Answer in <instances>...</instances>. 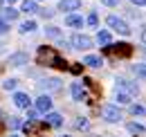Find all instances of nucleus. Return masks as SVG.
<instances>
[{
	"label": "nucleus",
	"instance_id": "obj_1",
	"mask_svg": "<svg viewBox=\"0 0 146 137\" xmlns=\"http://www.w3.org/2000/svg\"><path fill=\"white\" fill-rule=\"evenodd\" d=\"M36 59H38L40 65H54V68H61V70L68 68V63H65V61H63L52 47H40L38 54H36Z\"/></svg>",
	"mask_w": 146,
	"mask_h": 137
},
{
	"label": "nucleus",
	"instance_id": "obj_2",
	"mask_svg": "<svg viewBox=\"0 0 146 137\" xmlns=\"http://www.w3.org/2000/svg\"><path fill=\"white\" fill-rule=\"evenodd\" d=\"M106 23H108V27H112V29H115V32H119V34H124V36L130 34V27L126 25V20H121V18L108 16V18H106Z\"/></svg>",
	"mask_w": 146,
	"mask_h": 137
},
{
	"label": "nucleus",
	"instance_id": "obj_3",
	"mask_svg": "<svg viewBox=\"0 0 146 137\" xmlns=\"http://www.w3.org/2000/svg\"><path fill=\"white\" fill-rule=\"evenodd\" d=\"M106 52L112 54V56H130L133 45H128V43H117V45H112V43H110L108 47H106Z\"/></svg>",
	"mask_w": 146,
	"mask_h": 137
},
{
	"label": "nucleus",
	"instance_id": "obj_4",
	"mask_svg": "<svg viewBox=\"0 0 146 137\" xmlns=\"http://www.w3.org/2000/svg\"><path fill=\"white\" fill-rule=\"evenodd\" d=\"M101 115H104V119L108 121V124H117V121L121 119V112H119V108H115V106H104V108H101Z\"/></svg>",
	"mask_w": 146,
	"mask_h": 137
},
{
	"label": "nucleus",
	"instance_id": "obj_5",
	"mask_svg": "<svg viewBox=\"0 0 146 137\" xmlns=\"http://www.w3.org/2000/svg\"><path fill=\"white\" fill-rule=\"evenodd\" d=\"M70 43H72L74 50H88V47H92V38L86 34H74Z\"/></svg>",
	"mask_w": 146,
	"mask_h": 137
},
{
	"label": "nucleus",
	"instance_id": "obj_6",
	"mask_svg": "<svg viewBox=\"0 0 146 137\" xmlns=\"http://www.w3.org/2000/svg\"><path fill=\"white\" fill-rule=\"evenodd\" d=\"M36 110L38 112H52V99H50V94H40L36 99Z\"/></svg>",
	"mask_w": 146,
	"mask_h": 137
},
{
	"label": "nucleus",
	"instance_id": "obj_7",
	"mask_svg": "<svg viewBox=\"0 0 146 137\" xmlns=\"http://www.w3.org/2000/svg\"><path fill=\"white\" fill-rule=\"evenodd\" d=\"M117 92H126V94H130V97H133V94L137 92V86L128 83L126 79H119V81H117Z\"/></svg>",
	"mask_w": 146,
	"mask_h": 137
},
{
	"label": "nucleus",
	"instance_id": "obj_8",
	"mask_svg": "<svg viewBox=\"0 0 146 137\" xmlns=\"http://www.w3.org/2000/svg\"><path fill=\"white\" fill-rule=\"evenodd\" d=\"M70 92H72V97L76 101H83V99H86V88L81 86V83H72V86H70Z\"/></svg>",
	"mask_w": 146,
	"mask_h": 137
},
{
	"label": "nucleus",
	"instance_id": "obj_9",
	"mask_svg": "<svg viewBox=\"0 0 146 137\" xmlns=\"http://www.w3.org/2000/svg\"><path fill=\"white\" fill-rule=\"evenodd\" d=\"M58 7H61L63 11H74V9H79V7H81V0H61V2H58Z\"/></svg>",
	"mask_w": 146,
	"mask_h": 137
},
{
	"label": "nucleus",
	"instance_id": "obj_10",
	"mask_svg": "<svg viewBox=\"0 0 146 137\" xmlns=\"http://www.w3.org/2000/svg\"><path fill=\"white\" fill-rule=\"evenodd\" d=\"M14 103H16L18 108H27V110H29V97H27L25 92H16V94H14Z\"/></svg>",
	"mask_w": 146,
	"mask_h": 137
},
{
	"label": "nucleus",
	"instance_id": "obj_11",
	"mask_svg": "<svg viewBox=\"0 0 146 137\" xmlns=\"http://www.w3.org/2000/svg\"><path fill=\"white\" fill-rule=\"evenodd\" d=\"M29 59H27V54H23V52H16V54H11L9 56V63L11 65H25Z\"/></svg>",
	"mask_w": 146,
	"mask_h": 137
},
{
	"label": "nucleus",
	"instance_id": "obj_12",
	"mask_svg": "<svg viewBox=\"0 0 146 137\" xmlns=\"http://www.w3.org/2000/svg\"><path fill=\"white\" fill-rule=\"evenodd\" d=\"M40 88H43V90H58V88H61V81H58V79H43V81H40Z\"/></svg>",
	"mask_w": 146,
	"mask_h": 137
},
{
	"label": "nucleus",
	"instance_id": "obj_13",
	"mask_svg": "<svg viewBox=\"0 0 146 137\" xmlns=\"http://www.w3.org/2000/svg\"><path fill=\"white\" fill-rule=\"evenodd\" d=\"M65 25L68 27H83V18L76 16V14H70V16L65 18Z\"/></svg>",
	"mask_w": 146,
	"mask_h": 137
},
{
	"label": "nucleus",
	"instance_id": "obj_14",
	"mask_svg": "<svg viewBox=\"0 0 146 137\" xmlns=\"http://www.w3.org/2000/svg\"><path fill=\"white\" fill-rule=\"evenodd\" d=\"M23 11H25V14H36L38 11L36 0H23Z\"/></svg>",
	"mask_w": 146,
	"mask_h": 137
},
{
	"label": "nucleus",
	"instance_id": "obj_15",
	"mask_svg": "<svg viewBox=\"0 0 146 137\" xmlns=\"http://www.w3.org/2000/svg\"><path fill=\"white\" fill-rule=\"evenodd\" d=\"M45 121H47L50 126H61V124H63V117H61L58 112H47V117H45Z\"/></svg>",
	"mask_w": 146,
	"mask_h": 137
},
{
	"label": "nucleus",
	"instance_id": "obj_16",
	"mask_svg": "<svg viewBox=\"0 0 146 137\" xmlns=\"http://www.w3.org/2000/svg\"><path fill=\"white\" fill-rule=\"evenodd\" d=\"M83 63H86V65H90V68H101V63H104V61H101V56L90 54V56H86V59H83Z\"/></svg>",
	"mask_w": 146,
	"mask_h": 137
},
{
	"label": "nucleus",
	"instance_id": "obj_17",
	"mask_svg": "<svg viewBox=\"0 0 146 137\" xmlns=\"http://www.w3.org/2000/svg\"><path fill=\"white\" fill-rule=\"evenodd\" d=\"M25 133L36 137V133H40V126H38L36 121H27V124H25Z\"/></svg>",
	"mask_w": 146,
	"mask_h": 137
},
{
	"label": "nucleus",
	"instance_id": "obj_18",
	"mask_svg": "<svg viewBox=\"0 0 146 137\" xmlns=\"http://www.w3.org/2000/svg\"><path fill=\"white\" fill-rule=\"evenodd\" d=\"M97 43H99V45H106V47H108L110 43H112V38H110L108 32H99V34H97Z\"/></svg>",
	"mask_w": 146,
	"mask_h": 137
},
{
	"label": "nucleus",
	"instance_id": "obj_19",
	"mask_svg": "<svg viewBox=\"0 0 146 137\" xmlns=\"http://www.w3.org/2000/svg\"><path fill=\"white\" fill-rule=\"evenodd\" d=\"M128 130H130L135 137H142V135H144V126H142V124H128Z\"/></svg>",
	"mask_w": 146,
	"mask_h": 137
},
{
	"label": "nucleus",
	"instance_id": "obj_20",
	"mask_svg": "<svg viewBox=\"0 0 146 137\" xmlns=\"http://www.w3.org/2000/svg\"><path fill=\"white\" fill-rule=\"evenodd\" d=\"M36 27H38V25L34 23V20H27V23H23V25H20V32H23V34H29V32H34Z\"/></svg>",
	"mask_w": 146,
	"mask_h": 137
},
{
	"label": "nucleus",
	"instance_id": "obj_21",
	"mask_svg": "<svg viewBox=\"0 0 146 137\" xmlns=\"http://www.w3.org/2000/svg\"><path fill=\"white\" fill-rule=\"evenodd\" d=\"M18 18V9H14V7H7L5 9V18L2 20H16Z\"/></svg>",
	"mask_w": 146,
	"mask_h": 137
},
{
	"label": "nucleus",
	"instance_id": "obj_22",
	"mask_svg": "<svg viewBox=\"0 0 146 137\" xmlns=\"http://www.w3.org/2000/svg\"><path fill=\"white\" fill-rule=\"evenodd\" d=\"M16 86H18V81H16V79H7V81L2 83L5 90H16Z\"/></svg>",
	"mask_w": 146,
	"mask_h": 137
},
{
	"label": "nucleus",
	"instance_id": "obj_23",
	"mask_svg": "<svg viewBox=\"0 0 146 137\" xmlns=\"http://www.w3.org/2000/svg\"><path fill=\"white\" fill-rule=\"evenodd\" d=\"M130 99H133V97L126 94V92H117V101L119 103H130Z\"/></svg>",
	"mask_w": 146,
	"mask_h": 137
},
{
	"label": "nucleus",
	"instance_id": "obj_24",
	"mask_svg": "<svg viewBox=\"0 0 146 137\" xmlns=\"http://www.w3.org/2000/svg\"><path fill=\"white\" fill-rule=\"evenodd\" d=\"M130 112H133L135 117H142V115H144V106H133V108H130Z\"/></svg>",
	"mask_w": 146,
	"mask_h": 137
},
{
	"label": "nucleus",
	"instance_id": "obj_25",
	"mask_svg": "<svg viewBox=\"0 0 146 137\" xmlns=\"http://www.w3.org/2000/svg\"><path fill=\"white\" fill-rule=\"evenodd\" d=\"M97 23H99V18H97V14H90V16H88V25H92V27H97Z\"/></svg>",
	"mask_w": 146,
	"mask_h": 137
},
{
	"label": "nucleus",
	"instance_id": "obj_26",
	"mask_svg": "<svg viewBox=\"0 0 146 137\" xmlns=\"http://www.w3.org/2000/svg\"><path fill=\"white\" fill-rule=\"evenodd\" d=\"M7 29H9L7 20H2V18H0V34H7Z\"/></svg>",
	"mask_w": 146,
	"mask_h": 137
},
{
	"label": "nucleus",
	"instance_id": "obj_27",
	"mask_svg": "<svg viewBox=\"0 0 146 137\" xmlns=\"http://www.w3.org/2000/svg\"><path fill=\"white\" fill-rule=\"evenodd\" d=\"M101 2H104L106 7H117V5H119V0H101Z\"/></svg>",
	"mask_w": 146,
	"mask_h": 137
},
{
	"label": "nucleus",
	"instance_id": "obj_28",
	"mask_svg": "<svg viewBox=\"0 0 146 137\" xmlns=\"http://www.w3.org/2000/svg\"><path fill=\"white\" fill-rule=\"evenodd\" d=\"M76 128H88V119H79L76 121Z\"/></svg>",
	"mask_w": 146,
	"mask_h": 137
},
{
	"label": "nucleus",
	"instance_id": "obj_29",
	"mask_svg": "<svg viewBox=\"0 0 146 137\" xmlns=\"http://www.w3.org/2000/svg\"><path fill=\"white\" fill-rule=\"evenodd\" d=\"M47 34H50V36H58V34H61V32H58L56 27H50V29H47Z\"/></svg>",
	"mask_w": 146,
	"mask_h": 137
},
{
	"label": "nucleus",
	"instance_id": "obj_30",
	"mask_svg": "<svg viewBox=\"0 0 146 137\" xmlns=\"http://www.w3.org/2000/svg\"><path fill=\"white\" fill-rule=\"evenodd\" d=\"M9 124H11V128H20V119H11Z\"/></svg>",
	"mask_w": 146,
	"mask_h": 137
},
{
	"label": "nucleus",
	"instance_id": "obj_31",
	"mask_svg": "<svg viewBox=\"0 0 146 137\" xmlns=\"http://www.w3.org/2000/svg\"><path fill=\"white\" fill-rule=\"evenodd\" d=\"M133 5H144V0H130Z\"/></svg>",
	"mask_w": 146,
	"mask_h": 137
},
{
	"label": "nucleus",
	"instance_id": "obj_32",
	"mask_svg": "<svg viewBox=\"0 0 146 137\" xmlns=\"http://www.w3.org/2000/svg\"><path fill=\"white\" fill-rule=\"evenodd\" d=\"M7 2H9V5H14V2H16V0H7Z\"/></svg>",
	"mask_w": 146,
	"mask_h": 137
},
{
	"label": "nucleus",
	"instance_id": "obj_33",
	"mask_svg": "<svg viewBox=\"0 0 146 137\" xmlns=\"http://www.w3.org/2000/svg\"><path fill=\"white\" fill-rule=\"evenodd\" d=\"M0 135H2V124H0Z\"/></svg>",
	"mask_w": 146,
	"mask_h": 137
},
{
	"label": "nucleus",
	"instance_id": "obj_34",
	"mask_svg": "<svg viewBox=\"0 0 146 137\" xmlns=\"http://www.w3.org/2000/svg\"><path fill=\"white\" fill-rule=\"evenodd\" d=\"M61 137H70V135H61Z\"/></svg>",
	"mask_w": 146,
	"mask_h": 137
},
{
	"label": "nucleus",
	"instance_id": "obj_35",
	"mask_svg": "<svg viewBox=\"0 0 146 137\" xmlns=\"http://www.w3.org/2000/svg\"><path fill=\"white\" fill-rule=\"evenodd\" d=\"M0 117H2V110H0Z\"/></svg>",
	"mask_w": 146,
	"mask_h": 137
},
{
	"label": "nucleus",
	"instance_id": "obj_36",
	"mask_svg": "<svg viewBox=\"0 0 146 137\" xmlns=\"http://www.w3.org/2000/svg\"><path fill=\"white\" fill-rule=\"evenodd\" d=\"M0 50H2V45H0Z\"/></svg>",
	"mask_w": 146,
	"mask_h": 137
},
{
	"label": "nucleus",
	"instance_id": "obj_37",
	"mask_svg": "<svg viewBox=\"0 0 146 137\" xmlns=\"http://www.w3.org/2000/svg\"><path fill=\"white\" fill-rule=\"evenodd\" d=\"M14 137H16V135H14Z\"/></svg>",
	"mask_w": 146,
	"mask_h": 137
}]
</instances>
